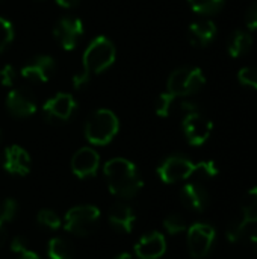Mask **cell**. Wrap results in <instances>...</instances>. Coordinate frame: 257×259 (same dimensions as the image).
<instances>
[{
    "label": "cell",
    "instance_id": "27",
    "mask_svg": "<svg viewBox=\"0 0 257 259\" xmlns=\"http://www.w3.org/2000/svg\"><path fill=\"white\" fill-rule=\"evenodd\" d=\"M238 80L247 87V88H253L257 91V67H242L238 71Z\"/></svg>",
    "mask_w": 257,
    "mask_h": 259
},
{
    "label": "cell",
    "instance_id": "37",
    "mask_svg": "<svg viewBox=\"0 0 257 259\" xmlns=\"http://www.w3.org/2000/svg\"><path fill=\"white\" fill-rule=\"evenodd\" d=\"M6 240H8V234H6L5 225H3V223H0V249H2L3 246H5Z\"/></svg>",
    "mask_w": 257,
    "mask_h": 259
},
{
    "label": "cell",
    "instance_id": "31",
    "mask_svg": "<svg viewBox=\"0 0 257 259\" xmlns=\"http://www.w3.org/2000/svg\"><path fill=\"white\" fill-rule=\"evenodd\" d=\"M89 79H91V73L86 68L82 67L77 73H74L71 82H73V87L76 90H82V88H85L89 83Z\"/></svg>",
    "mask_w": 257,
    "mask_h": 259
},
{
    "label": "cell",
    "instance_id": "24",
    "mask_svg": "<svg viewBox=\"0 0 257 259\" xmlns=\"http://www.w3.org/2000/svg\"><path fill=\"white\" fill-rule=\"evenodd\" d=\"M174 99H176V96H173L171 93H168V91L162 93L158 97V100H156V106H155L156 115H159V117H168L170 112H171Z\"/></svg>",
    "mask_w": 257,
    "mask_h": 259
},
{
    "label": "cell",
    "instance_id": "11",
    "mask_svg": "<svg viewBox=\"0 0 257 259\" xmlns=\"http://www.w3.org/2000/svg\"><path fill=\"white\" fill-rule=\"evenodd\" d=\"M8 112L17 118H26L36 112V99L35 94L24 87H18L9 91L6 97Z\"/></svg>",
    "mask_w": 257,
    "mask_h": 259
},
{
    "label": "cell",
    "instance_id": "3",
    "mask_svg": "<svg viewBox=\"0 0 257 259\" xmlns=\"http://www.w3.org/2000/svg\"><path fill=\"white\" fill-rule=\"evenodd\" d=\"M115 58H117V50L114 42L106 36H95L83 52L82 67L86 68L91 74L103 73L115 62Z\"/></svg>",
    "mask_w": 257,
    "mask_h": 259
},
{
    "label": "cell",
    "instance_id": "25",
    "mask_svg": "<svg viewBox=\"0 0 257 259\" xmlns=\"http://www.w3.org/2000/svg\"><path fill=\"white\" fill-rule=\"evenodd\" d=\"M164 228L170 235H177V234H180V232H183L186 229V222H185V219L182 215L171 214V215L165 217Z\"/></svg>",
    "mask_w": 257,
    "mask_h": 259
},
{
    "label": "cell",
    "instance_id": "15",
    "mask_svg": "<svg viewBox=\"0 0 257 259\" xmlns=\"http://www.w3.org/2000/svg\"><path fill=\"white\" fill-rule=\"evenodd\" d=\"M167 250L165 237L161 232H150L139 238L135 244V253L139 259H159Z\"/></svg>",
    "mask_w": 257,
    "mask_h": 259
},
{
    "label": "cell",
    "instance_id": "1",
    "mask_svg": "<svg viewBox=\"0 0 257 259\" xmlns=\"http://www.w3.org/2000/svg\"><path fill=\"white\" fill-rule=\"evenodd\" d=\"M103 173L109 191L120 199L135 197L144 185L136 165L126 158H114L108 161Z\"/></svg>",
    "mask_w": 257,
    "mask_h": 259
},
{
    "label": "cell",
    "instance_id": "32",
    "mask_svg": "<svg viewBox=\"0 0 257 259\" xmlns=\"http://www.w3.org/2000/svg\"><path fill=\"white\" fill-rule=\"evenodd\" d=\"M197 164H198L197 173H201L206 178H215L220 173V170H218V167H217V164L214 161H201V162H197Z\"/></svg>",
    "mask_w": 257,
    "mask_h": 259
},
{
    "label": "cell",
    "instance_id": "4",
    "mask_svg": "<svg viewBox=\"0 0 257 259\" xmlns=\"http://www.w3.org/2000/svg\"><path fill=\"white\" fill-rule=\"evenodd\" d=\"M206 83V77L198 67H182L174 70L167 82V91L176 97H186L200 91Z\"/></svg>",
    "mask_w": 257,
    "mask_h": 259
},
{
    "label": "cell",
    "instance_id": "26",
    "mask_svg": "<svg viewBox=\"0 0 257 259\" xmlns=\"http://www.w3.org/2000/svg\"><path fill=\"white\" fill-rule=\"evenodd\" d=\"M18 205L14 199H5L0 202V223H9L15 219Z\"/></svg>",
    "mask_w": 257,
    "mask_h": 259
},
{
    "label": "cell",
    "instance_id": "17",
    "mask_svg": "<svg viewBox=\"0 0 257 259\" xmlns=\"http://www.w3.org/2000/svg\"><path fill=\"white\" fill-rule=\"evenodd\" d=\"M180 199H182V203L188 209L195 211V212H203L209 205V194L206 188L197 182L186 184L180 190Z\"/></svg>",
    "mask_w": 257,
    "mask_h": 259
},
{
    "label": "cell",
    "instance_id": "30",
    "mask_svg": "<svg viewBox=\"0 0 257 259\" xmlns=\"http://www.w3.org/2000/svg\"><path fill=\"white\" fill-rule=\"evenodd\" d=\"M244 231H245V228L239 223V220L232 222V223L229 225L227 231H226L227 240H229L230 243H238V241L241 240V237H242Z\"/></svg>",
    "mask_w": 257,
    "mask_h": 259
},
{
    "label": "cell",
    "instance_id": "34",
    "mask_svg": "<svg viewBox=\"0 0 257 259\" xmlns=\"http://www.w3.org/2000/svg\"><path fill=\"white\" fill-rule=\"evenodd\" d=\"M245 24L250 30H257V2L248 8L245 14Z\"/></svg>",
    "mask_w": 257,
    "mask_h": 259
},
{
    "label": "cell",
    "instance_id": "38",
    "mask_svg": "<svg viewBox=\"0 0 257 259\" xmlns=\"http://www.w3.org/2000/svg\"><path fill=\"white\" fill-rule=\"evenodd\" d=\"M20 259H41L35 252H32V250H26V252H23L21 255H20Z\"/></svg>",
    "mask_w": 257,
    "mask_h": 259
},
{
    "label": "cell",
    "instance_id": "9",
    "mask_svg": "<svg viewBox=\"0 0 257 259\" xmlns=\"http://www.w3.org/2000/svg\"><path fill=\"white\" fill-rule=\"evenodd\" d=\"M76 108L77 103L71 94L58 93L42 105V115L48 123H65L73 117Z\"/></svg>",
    "mask_w": 257,
    "mask_h": 259
},
{
    "label": "cell",
    "instance_id": "22",
    "mask_svg": "<svg viewBox=\"0 0 257 259\" xmlns=\"http://www.w3.org/2000/svg\"><path fill=\"white\" fill-rule=\"evenodd\" d=\"M188 3L197 14L211 15L218 12L224 6L226 0H188Z\"/></svg>",
    "mask_w": 257,
    "mask_h": 259
},
{
    "label": "cell",
    "instance_id": "18",
    "mask_svg": "<svg viewBox=\"0 0 257 259\" xmlns=\"http://www.w3.org/2000/svg\"><path fill=\"white\" fill-rule=\"evenodd\" d=\"M217 32H218V29H217L215 23L211 20L194 21L189 26V41L192 46L206 47L215 39Z\"/></svg>",
    "mask_w": 257,
    "mask_h": 259
},
{
    "label": "cell",
    "instance_id": "5",
    "mask_svg": "<svg viewBox=\"0 0 257 259\" xmlns=\"http://www.w3.org/2000/svg\"><path fill=\"white\" fill-rule=\"evenodd\" d=\"M100 219V209L94 205H79L71 208L64 219V228L67 232L86 237L94 232Z\"/></svg>",
    "mask_w": 257,
    "mask_h": 259
},
{
    "label": "cell",
    "instance_id": "6",
    "mask_svg": "<svg viewBox=\"0 0 257 259\" xmlns=\"http://www.w3.org/2000/svg\"><path fill=\"white\" fill-rule=\"evenodd\" d=\"M197 170H198L197 162H192L186 156L173 155L162 161V164L158 167V175L162 182L176 184L191 178L194 173H197Z\"/></svg>",
    "mask_w": 257,
    "mask_h": 259
},
{
    "label": "cell",
    "instance_id": "16",
    "mask_svg": "<svg viewBox=\"0 0 257 259\" xmlns=\"http://www.w3.org/2000/svg\"><path fill=\"white\" fill-rule=\"evenodd\" d=\"M108 220L112 225V228H115L117 231L130 234L133 231L136 215H135V211L132 209V206H129L124 202H117L109 208Z\"/></svg>",
    "mask_w": 257,
    "mask_h": 259
},
{
    "label": "cell",
    "instance_id": "33",
    "mask_svg": "<svg viewBox=\"0 0 257 259\" xmlns=\"http://www.w3.org/2000/svg\"><path fill=\"white\" fill-rule=\"evenodd\" d=\"M11 250H12L14 253H18V255H21L23 252L29 250V247H27V240H26L24 237H21V235L14 237L12 241H11Z\"/></svg>",
    "mask_w": 257,
    "mask_h": 259
},
{
    "label": "cell",
    "instance_id": "12",
    "mask_svg": "<svg viewBox=\"0 0 257 259\" xmlns=\"http://www.w3.org/2000/svg\"><path fill=\"white\" fill-rule=\"evenodd\" d=\"M55 70H56L55 59L48 55H39L30 59V62H27L21 68L20 74L29 82H47L53 76Z\"/></svg>",
    "mask_w": 257,
    "mask_h": 259
},
{
    "label": "cell",
    "instance_id": "36",
    "mask_svg": "<svg viewBox=\"0 0 257 259\" xmlns=\"http://www.w3.org/2000/svg\"><path fill=\"white\" fill-rule=\"evenodd\" d=\"M56 3L61 6V8H65V9H71V8H76L80 0H56Z\"/></svg>",
    "mask_w": 257,
    "mask_h": 259
},
{
    "label": "cell",
    "instance_id": "23",
    "mask_svg": "<svg viewBox=\"0 0 257 259\" xmlns=\"http://www.w3.org/2000/svg\"><path fill=\"white\" fill-rule=\"evenodd\" d=\"M36 220L38 223L45 228V229H50V231H56L62 226V222L59 219V215L52 211V209H41L36 215Z\"/></svg>",
    "mask_w": 257,
    "mask_h": 259
},
{
    "label": "cell",
    "instance_id": "2",
    "mask_svg": "<svg viewBox=\"0 0 257 259\" xmlns=\"http://www.w3.org/2000/svg\"><path fill=\"white\" fill-rule=\"evenodd\" d=\"M118 129H120V121L112 111L97 109L86 120L85 137L94 146H106L115 138Z\"/></svg>",
    "mask_w": 257,
    "mask_h": 259
},
{
    "label": "cell",
    "instance_id": "10",
    "mask_svg": "<svg viewBox=\"0 0 257 259\" xmlns=\"http://www.w3.org/2000/svg\"><path fill=\"white\" fill-rule=\"evenodd\" d=\"M215 241V229L206 223H195L188 229V249L195 259L204 258Z\"/></svg>",
    "mask_w": 257,
    "mask_h": 259
},
{
    "label": "cell",
    "instance_id": "39",
    "mask_svg": "<svg viewBox=\"0 0 257 259\" xmlns=\"http://www.w3.org/2000/svg\"><path fill=\"white\" fill-rule=\"evenodd\" d=\"M114 259H133V256L130 253H127V252H123V253L117 255Z\"/></svg>",
    "mask_w": 257,
    "mask_h": 259
},
{
    "label": "cell",
    "instance_id": "19",
    "mask_svg": "<svg viewBox=\"0 0 257 259\" xmlns=\"http://www.w3.org/2000/svg\"><path fill=\"white\" fill-rule=\"evenodd\" d=\"M253 47V36L247 30H235L227 42V52L232 58H241Z\"/></svg>",
    "mask_w": 257,
    "mask_h": 259
},
{
    "label": "cell",
    "instance_id": "14",
    "mask_svg": "<svg viewBox=\"0 0 257 259\" xmlns=\"http://www.w3.org/2000/svg\"><path fill=\"white\" fill-rule=\"evenodd\" d=\"M98 165H100V156L91 147L79 149L71 158V171L80 179L94 176L98 170Z\"/></svg>",
    "mask_w": 257,
    "mask_h": 259
},
{
    "label": "cell",
    "instance_id": "21",
    "mask_svg": "<svg viewBox=\"0 0 257 259\" xmlns=\"http://www.w3.org/2000/svg\"><path fill=\"white\" fill-rule=\"evenodd\" d=\"M50 259H73L74 258V249L70 241L61 237H55L48 241L47 249Z\"/></svg>",
    "mask_w": 257,
    "mask_h": 259
},
{
    "label": "cell",
    "instance_id": "13",
    "mask_svg": "<svg viewBox=\"0 0 257 259\" xmlns=\"http://www.w3.org/2000/svg\"><path fill=\"white\" fill-rule=\"evenodd\" d=\"M32 167V159L30 155L21 147V146H9L5 149L3 153V168L9 175L15 176H26L29 175Z\"/></svg>",
    "mask_w": 257,
    "mask_h": 259
},
{
    "label": "cell",
    "instance_id": "28",
    "mask_svg": "<svg viewBox=\"0 0 257 259\" xmlns=\"http://www.w3.org/2000/svg\"><path fill=\"white\" fill-rule=\"evenodd\" d=\"M14 39V27L11 21L0 17V53L12 42Z\"/></svg>",
    "mask_w": 257,
    "mask_h": 259
},
{
    "label": "cell",
    "instance_id": "41",
    "mask_svg": "<svg viewBox=\"0 0 257 259\" xmlns=\"http://www.w3.org/2000/svg\"><path fill=\"white\" fill-rule=\"evenodd\" d=\"M2 137H3V132H2V129H0V141H2Z\"/></svg>",
    "mask_w": 257,
    "mask_h": 259
},
{
    "label": "cell",
    "instance_id": "20",
    "mask_svg": "<svg viewBox=\"0 0 257 259\" xmlns=\"http://www.w3.org/2000/svg\"><path fill=\"white\" fill-rule=\"evenodd\" d=\"M241 211H242V217H241L239 223L244 228H247L251 223H257V187L251 188L245 194V197L242 200Z\"/></svg>",
    "mask_w": 257,
    "mask_h": 259
},
{
    "label": "cell",
    "instance_id": "8",
    "mask_svg": "<svg viewBox=\"0 0 257 259\" xmlns=\"http://www.w3.org/2000/svg\"><path fill=\"white\" fill-rule=\"evenodd\" d=\"M182 129L188 143L197 147V146H203L209 140L214 131V123L206 115L195 111L185 115L182 121Z\"/></svg>",
    "mask_w": 257,
    "mask_h": 259
},
{
    "label": "cell",
    "instance_id": "42",
    "mask_svg": "<svg viewBox=\"0 0 257 259\" xmlns=\"http://www.w3.org/2000/svg\"><path fill=\"white\" fill-rule=\"evenodd\" d=\"M2 2H3V0H0V3H2Z\"/></svg>",
    "mask_w": 257,
    "mask_h": 259
},
{
    "label": "cell",
    "instance_id": "29",
    "mask_svg": "<svg viewBox=\"0 0 257 259\" xmlns=\"http://www.w3.org/2000/svg\"><path fill=\"white\" fill-rule=\"evenodd\" d=\"M17 79V70L14 65L6 64L0 68V82L3 87H12Z\"/></svg>",
    "mask_w": 257,
    "mask_h": 259
},
{
    "label": "cell",
    "instance_id": "35",
    "mask_svg": "<svg viewBox=\"0 0 257 259\" xmlns=\"http://www.w3.org/2000/svg\"><path fill=\"white\" fill-rule=\"evenodd\" d=\"M182 109L186 112V114H189V112H195V111H198V106H197V103H194V102H191V100H185V102H182Z\"/></svg>",
    "mask_w": 257,
    "mask_h": 259
},
{
    "label": "cell",
    "instance_id": "40",
    "mask_svg": "<svg viewBox=\"0 0 257 259\" xmlns=\"http://www.w3.org/2000/svg\"><path fill=\"white\" fill-rule=\"evenodd\" d=\"M251 241H253V246H254V249H256L257 252V231L253 234V237H251Z\"/></svg>",
    "mask_w": 257,
    "mask_h": 259
},
{
    "label": "cell",
    "instance_id": "7",
    "mask_svg": "<svg viewBox=\"0 0 257 259\" xmlns=\"http://www.w3.org/2000/svg\"><path fill=\"white\" fill-rule=\"evenodd\" d=\"M83 35V23L80 18L65 15L59 18L53 27V36L56 42L65 50H74Z\"/></svg>",
    "mask_w": 257,
    "mask_h": 259
}]
</instances>
